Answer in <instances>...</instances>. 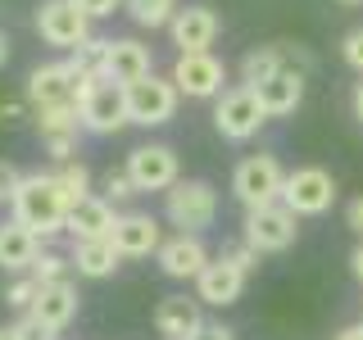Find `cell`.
Here are the masks:
<instances>
[{
  "instance_id": "ab89813d",
  "label": "cell",
  "mask_w": 363,
  "mask_h": 340,
  "mask_svg": "<svg viewBox=\"0 0 363 340\" xmlns=\"http://www.w3.org/2000/svg\"><path fill=\"white\" fill-rule=\"evenodd\" d=\"M332 340H363V322H359V327H345V332H336Z\"/></svg>"
},
{
  "instance_id": "44dd1931",
  "label": "cell",
  "mask_w": 363,
  "mask_h": 340,
  "mask_svg": "<svg viewBox=\"0 0 363 340\" xmlns=\"http://www.w3.org/2000/svg\"><path fill=\"white\" fill-rule=\"evenodd\" d=\"M113 245L123 249V259H145L164 245V232L150 213H123L118 227H113Z\"/></svg>"
},
{
  "instance_id": "ba28073f",
  "label": "cell",
  "mask_w": 363,
  "mask_h": 340,
  "mask_svg": "<svg viewBox=\"0 0 363 340\" xmlns=\"http://www.w3.org/2000/svg\"><path fill=\"white\" fill-rule=\"evenodd\" d=\"M264 123H268V109H264V100H259L255 86L227 91L218 100V109H213V128H218L227 141H250Z\"/></svg>"
},
{
  "instance_id": "2e32d148",
  "label": "cell",
  "mask_w": 363,
  "mask_h": 340,
  "mask_svg": "<svg viewBox=\"0 0 363 340\" xmlns=\"http://www.w3.org/2000/svg\"><path fill=\"white\" fill-rule=\"evenodd\" d=\"M155 332L164 340H196L204 332V313H200V295L186 300V295H164L155 309Z\"/></svg>"
},
{
  "instance_id": "4316f807",
  "label": "cell",
  "mask_w": 363,
  "mask_h": 340,
  "mask_svg": "<svg viewBox=\"0 0 363 340\" xmlns=\"http://www.w3.org/2000/svg\"><path fill=\"white\" fill-rule=\"evenodd\" d=\"M105 60H109V41L86 37L82 45H73V60H68V68H73V73H105Z\"/></svg>"
},
{
  "instance_id": "7402d4cb",
  "label": "cell",
  "mask_w": 363,
  "mask_h": 340,
  "mask_svg": "<svg viewBox=\"0 0 363 340\" xmlns=\"http://www.w3.org/2000/svg\"><path fill=\"white\" fill-rule=\"evenodd\" d=\"M37 254H41V236L32 232V227H23L18 218L0 222V268H5V272L32 268Z\"/></svg>"
},
{
  "instance_id": "52a82bcc",
  "label": "cell",
  "mask_w": 363,
  "mask_h": 340,
  "mask_svg": "<svg viewBox=\"0 0 363 340\" xmlns=\"http://www.w3.org/2000/svg\"><path fill=\"white\" fill-rule=\"evenodd\" d=\"M281 204H291L300 218H323L336 204V177L327 168H295L286 173V186H281Z\"/></svg>"
},
{
  "instance_id": "cb8c5ba5",
  "label": "cell",
  "mask_w": 363,
  "mask_h": 340,
  "mask_svg": "<svg viewBox=\"0 0 363 340\" xmlns=\"http://www.w3.org/2000/svg\"><path fill=\"white\" fill-rule=\"evenodd\" d=\"M123 264V249L113 245V236H100V241H77L73 249V268L82 277L100 281V277H113V268Z\"/></svg>"
},
{
  "instance_id": "ffe728a7",
  "label": "cell",
  "mask_w": 363,
  "mask_h": 340,
  "mask_svg": "<svg viewBox=\"0 0 363 340\" xmlns=\"http://www.w3.org/2000/svg\"><path fill=\"white\" fill-rule=\"evenodd\" d=\"M255 91H259V100H264L268 118H286V113H295V109H300V100H304V73L281 64L277 73H272L268 82H259Z\"/></svg>"
},
{
  "instance_id": "30bf717a",
  "label": "cell",
  "mask_w": 363,
  "mask_h": 340,
  "mask_svg": "<svg viewBox=\"0 0 363 340\" xmlns=\"http://www.w3.org/2000/svg\"><path fill=\"white\" fill-rule=\"evenodd\" d=\"M77 109H82V128L96 132V136H113V132H123L132 123V113H128V86L113 82V77H105V82L91 91Z\"/></svg>"
},
{
  "instance_id": "d6986e66",
  "label": "cell",
  "mask_w": 363,
  "mask_h": 340,
  "mask_svg": "<svg viewBox=\"0 0 363 340\" xmlns=\"http://www.w3.org/2000/svg\"><path fill=\"white\" fill-rule=\"evenodd\" d=\"M28 100H32V109H41V105H68V100H77V73L68 64H41V68H32Z\"/></svg>"
},
{
  "instance_id": "74e56055",
  "label": "cell",
  "mask_w": 363,
  "mask_h": 340,
  "mask_svg": "<svg viewBox=\"0 0 363 340\" xmlns=\"http://www.w3.org/2000/svg\"><path fill=\"white\" fill-rule=\"evenodd\" d=\"M196 340H236V336L227 332V327H204V332H200Z\"/></svg>"
},
{
  "instance_id": "f35d334b",
  "label": "cell",
  "mask_w": 363,
  "mask_h": 340,
  "mask_svg": "<svg viewBox=\"0 0 363 340\" xmlns=\"http://www.w3.org/2000/svg\"><path fill=\"white\" fill-rule=\"evenodd\" d=\"M350 272H354V277L363 281V241L354 245V254H350Z\"/></svg>"
},
{
  "instance_id": "5b68a950",
  "label": "cell",
  "mask_w": 363,
  "mask_h": 340,
  "mask_svg": "<svg viewBox=\"0 0 363 340\" xmlns=\"http://www.w3.org/2000/svg\"><path fill=\"white\" fill-rule=\"evenodd\" d=\"M177 100H182V91H177L173 77L145 73V77H136V82H128V113L141 128H164L177 113Z\"/></svg>"
},
{
  "instance_id": "60d3db41",
  "label": "cell",
  "mask_w": 363,
  "mask_h": 340,
  "mask_svg": "<svg viewBox=\"0 0 363 340\" xmlns=\"http://www.w3.org/2000/svg\"><path fill=\"white\" fill-rule=\"evenodd\" d=\"M350 105H354V118H359V123H363V82H359V86H354V100H350Z\"/></svg>"
},
{
  "instance_id": "e575fe53",
  "label": "cell",
  "mask_w": 363,
  "mask_h": 340,
  "mask_svg": "<svg viewBox=\"0 0 363 340\" xmlns=\"http://www.w3.org/2000/svg\"><path fill=\"white\" fill-rule=\"evenodd\" d=\"M77 5H82L91 18H109L113 9H123V5H128V0H77Z\"/></svg>"
},
{
  "instance_id": "1f68e13d",
  "label": "cell",
  "mask_w": 363,
  "mask_h": 340,
  "mask_svg": "<svg viewBox=\"0 0 363 340\" xmlns=\"http://www.w3.org/2000/svg\"><path fill=\"white\" fill-rule=\"evenodd\" d=\"M223 254L232 259V264L241 268V272H255V268H259V249H255V245H245V241H241V245H232V249H223Z\"/></svg>"
},
{
  "instance_id": "ee69618b",
  "label": "cell",
  "mask_w": 363,
  "mask_h": 340,
  "mask_svg": "<svg viewBox=\"0 0 363 340\" xmlns=\"http://www.w3.org/2000/svg\"><path fill=\"white\" fill-rule=\"evenodd\" d=\"M336 5H363V0H336Z\"/></svg>"
},
{
  "instance_id": "f1b7e54d",
  "label": "cell",
  "mask_w": 363,
  "mask_h": 340,
  "mask_svg": "<svg viewBox=\"0 0 363 340\" xmlns=\"http://www.w3.org/2000/svg\"><path fill=\"white\" fill-rule=\"evenodd\" d=\"M68 268H73V259L55 254V249H41V254L32 259V277H37L41 286H45V281H64V272H68Z\"/></svg>"
},
{
  "instance_id": "9a60e30c",
  "label": "cell",
  "mask_w": 363,
  "mask_h": 340,
  "mask_svg": "<svg viewBox=\"0 0 363 340\" xmlns=\"http://www.w3.org/2000/svg\"><path fill=\"white\" fill-rule=\"evenodd\" d=\"M128 177L136 191H168L177 181V154L168 145H136L128 154Z\"/></svg>"
},
{
  "instance_id": "9c48e42d",
  "label": "cell",
  "mask_w": 363,
  "mask_h": 340,
  "mask_svg": "<svg viewBox=\"0 0 363 340\" xmlns=\"http://www.w3.org/2000/svg\"><path fill=\"white\" fill-rule=\"evenodd\" d=\"M37 32L45 45H60V50H73L91 37V14L77 0H45L37 9Z\"/></svg>"
},
{
  "instance_id": "484cf974",
  "label": "cell",
  "mask_w": 363,
  "mask_h": 340,
  "mask_svg": "<svg viewBox=\"0 0 363 340\" xmlns=\"http://www.w3.org/2000/svg\"><path fill=\"white\" fill-rule=\"evenodd\" d=\"M128 14H132V23L136 28H168L173 23V14H177V0H128Z\"/></svg>"
},
{
  "instance_id": "e0dca14e",
  "label": "cell",
  "mask_w": 363,
  "mask_h": 340,
  "mask_svg": "<svg viewBox=\"0 0 363 340\" xmlns=\"http://www.w3.org/2000/svg\"><path fill=\"white\" fill-rule=\"evenodd\" d=\"M168 32H173L177 50H213V41H218V14L209 5H186L173 14Z\"/></svg>"
},
{
  "instance_id": "d4e9b609",
  "label": "cell",
  "mask_w": 363,
  "mask_h": 340,
  "mask_svg": "<svg viewBox=\"0 0 363 340\" xmlns=\"http://www.w3.org/2000/svg\"><path fill=\"white\" fill-rule=\"evenodd\" d=\"M281 60H286V50H281V45H259V50H250L245 60H241V86L268 82V77L281 68Z\"/></svg>"
},
{
  "instance_id": "603a6c76",
  "label": "cell",
  "mask_w": 363,
  "mask_h": 340,
  "mask_svg": "<svg viewBox=\"0 0 363 340\" xmlns=\"http://www.w3.org/2000/svg\"><path fill=\"white\" fill-rule=\"evenodd\" d=\"M105 73L113 77V82H136V77H145V73H155L150 68V50H145L141 41H132V37H123V41H109V60H105Z\"/></svg>"
},
{
  "instance_id": "d6a6232c",
  "label": "cell",
  "mask_w": 363,
  "mask_h": 340,
  "mask_svg": "<svg viewBox=\"0 0 363 340\" xmlns=\"http://www.w3.org/2000/svg\"><path fill=\"white\" fill-rule=\"evenodd\" d=\"M105 191H109V200H128V196H136V181L128 177V168H123V173H109Z\"/></svg>"
},
{
  "instance_id": "83f0119b",
  "label": "cell",
  "mask_w": 363,
  "mask_h": 340,
  "mask_svg": "<svg viewBox=\"0 0 363 340\" xmlns=\"http://www.w3.org/2000/svg\"><path fill=\"white\" fill-rule=\"evenodd\" d=\"M55 177H60V191H64L68 209H73L77 200H86V196H91V191H86V186H91V173H86L82 164H77V159H64V164L55 168Z\"/></svg>"
},
{
  "instance_id": "4dcf8cb0",
  "label": "cell",
  "mask_w": 363,
  "mask_h": 340,
  "mask_svg": "<svg viewBox=\"0 0 363 340\" xmlns=\"http://www.w3.org/2000/svg\"><path fill=\"white\" fill-rule=\"evenodd\" d=\"M340 55H345V64L354 68V73H363V28H354L345 41H340Z\"/></svg>"
},
{
  "instance_id": "277c9868",
  "label": "cell",
  "mask_w": 363,
  "mask_h": 340,
  "mask_svg": "<svg viewBox=\"0 0 363 340\" xmlns=\"http://www.w3.org/2000/svg\"><path fill=\"white\" fill-rule=\"evenodd\" d=\"M281 186H286V168L272 154H250L236 164L232 173V196L245 204V209H259V204L281 200Z\"/></svg>"
},
{
  "instance_id": "7a4b0ae2",
  "label": "cell",
  "mask_w": 363,
  "mask_h": 340,
  "mask_svg": "<svg viewBox=\"0 0 363 340\" xmlns=\"http://www.w3.org/2000/svg\"><path fill=\"white\" fill-rule=\"evenodd\" d=\"M164 213L168 222L177 227V232H209L213 218H218V191L209 186V181L191 177V181H173V186L164 191Z\"/></svg>"
},
{
  "instance_id": "8992f818",
  "label": "cell",
  "mask_w": 363,
  "mask_h": 340,
  "mask_svg": "<svg viewBox=\"0 0 363 340\" xmlns=\"http://www.w3.org/2000/svg\"><path fill=\"white\" fill-rule=\"evenodd\" d=\"M73 317H77V290L68 286V277H64V281H45L41 286L37 304L23 313V327H28L32 336H41V340H55Z\"/></svg>"
},
{
  "instance_id": "4fadbf2b",
  "label": "cell",
  "mask_w": 363,
  "mask_h": 340,
  "mask_svg": "<svg viewBox=\"0 0 363 340\" xmlns=\"http://www.w3.org/2000/svg\"><path fill=\"white\" fill-rule=\"evenodd\" d=\"M155 259H159V272L164 277H173V281H196L204 264H209V249H204V241L196 232H177L173 241H164L155 249Z\"/></svg>"
},
{
  "instance_id": "6da1fadb",
  "label": "cell",
  "mask_w": 363,
  "mask_h": 340,
  "mask_svg": "<svg viewBox=\"0 0 363 340\" xmlns=\"http://www.w3.org/2000/svg\"><path fill=\"white\" fill-rule=\"evenodd\" d=\"M9 204H14V218L23 227H32L41 241L55 236V232H64V222H68V200H64L55 173H28L18 181V191H14Z\"/></svg>"
},
{
  "instance_id": "f546056e",
  "label": "cell",
  "mask_w": 363,
  "mask_h": 340,
  "mask_svg": "<svg viewBox=\"0 0 363 340\" xmlns=\"http://www.w3.org/2000/svg\"><path fill=\"white\" fill-rule=\"evenodd\" d=\"M37 295H41V281H37V277H28V281H14V286L5 290V304H9L14 313H28L32 304H37Z\"/></svg>"
},
{
  "instance_id": "8d00e7d4",
  "label": "cell",
  "mask_w": 363,
  "mask_h": 340,
  "mask_svg": "<svg viewBox=\"0 0 363 340\" xmlns=\"http://www.w3.org/2000/svg\"><path fill=\"white\" fill-rule=\"evenodd\" d=\"M0 340H37V336H32L28 327L18 322V327H0Z\"/></svg>"
},
{
  "instance_id": "b9f144b4",
  "label": "cell",
  "mask_w": 363,
  "mask_h": 340,
  "mask_svg": "<svg viewBox=\"0 0 363 340\" xmlns=\"http://www.w3.org/2000/svg\"><path fill=\"white\" fill-rule=\"evenodd\" d=\"M5 60H9V37L0 32V68H5Z\"/></svg>"
},
{
  "instance_id": "d590c367",
  "label": "cell",
  "mask_w": 363,
  "mask_h": 340,
  "mask_svg": "<svg viewBox=\"0 0 363 340\" xmlns=\"http://www.w3.org/2000/svg\"><path fill=\"white\" fill-rule=\"evenodd\" d=\"M345 227H350V232H354L359 241H363V196H354V200L345 204Z\"/></svg>"
},
{
  "instance_id": "5bb4252c",
  "label": "cell",
  "mask_w": 363,
  "mask_h": 340,
  "mask_svg": "<svg viewBox=\"0 0 363 340\" xmlns=\"http://www.w3.org/2000/svg\"><path fill=\"white\" fill-rule=\"evenodd\" d=\"M245 277H250V272H241L227 254L209 259V264H204V272L196 277L200 304H213V309H227V304H236V300H241V290H245Z\"/></svg>"
},
{
  "instance_id": "836d02e7",
  "label": "cell",
  "mask_w": 363,
  "mask_h": 340,
  "mask_svg": "<svg viewBox=\"0 0 363 340\" xmlns=\"http://www.w3.org/2000/svg\"><path fill=\"white\" fill-rule=\"evenodd\" d=\"M18 181H23V173H18L14 164H5V159H0V204H5V200H14Z\"/></svg>"
},
{
  "instance_id": "8fae6325",
  "label": "cell",
  "mask_w": 363,
  "mask_h": 340,
  "mask_svg": "<svg viewBox=\"0 0 363 340\" xmlns=\"http://www.w3.org/2000/svg\"><path fill=\"white\" fill-rule=\"evenodd\" d=\"M173 82H177L182 96H191V100H209V96H218V91H223L227 68L213 60V50H177Z\"/></svg>"
},
{
  "instance_id": "7bdbcfd3",
  "label": "cell",
  "mask_w": 363,
  "mask_h": 340,
  "mask_svg": "<svg viewBox=\"0 0 363 340\" xmlns=\"http://www.w3.org/2000/svg\"><path fill=\"white\" fill-rule=\"evenodd\" d=\"M0 118H5V123H9V118H18V105H0Z\"/></svg>"
},
{
  "instance_id": "3957f363",
  "label": "cell",
  "mask_w": 363,
  "mask_h": 340,
  "mask_svg": "<svg viewBox=\"0 0 363 340\" xmlns=\"http://www.w3.org/2000/svg\"><path fill=\"white\" fill-rule=\"evenodd\" d=\"M295 236H300V213L291 204L272 200L259 209H245V245H255L259 254H281L295 245Z\"/></svg>"
},
{
  "instance_id": "7c38bea8",
  "label": "cell",
  "mask_w": 363,
  "mask_h": 340,
  "mask_svg": "<svg viewBox=\"0 0 363 340\" xmlns=\"http://www.w3.org/2000/svg\"><path fill=\"white\" fill-rule=\"evenodd\" d=\"M37 128H41V141L45 150H50L55 164H64V159H73L77 150V136H82V109H77V100H68V105H41L37 109Z\"/></svg>"
},
{
  "instance_id": "ac0fdd59",
  "label": "cell",
  "mask_w": 363,
  "mask_h": 340,
  "mask_svg": "<svg viewBox=\"0 0 363 340\" xmlns=\"http://www.w3.org/2000/svg\"><path fill=\"white\" fill-rule=\"evenodd\" d=\"M123 213H113V200H100V196H86L68 209V222L64 232H73V241H100V236H113Z\"/></svg>"
}]
</instances>
